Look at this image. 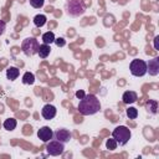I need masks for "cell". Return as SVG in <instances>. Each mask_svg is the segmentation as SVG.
<instances>
[{
  "instance_id": "603a6c76",
  "label": "cell",
  "mask_w": 159,
  "mask_h": 159,
  "mask_svg": "<svg viewBox=\"0 0 159 159\" xmlns=\"http://www.w3.org/2000/svg\"><path fill=\"white\" fill-rule=\"evenodd\" d=\"M5 31V22L2 20H0V35H2Z\"/></svg>"
},
{
  "instance_id": "9c48e42d",
  "label": "cell",
  "mask_w": 159,
  "mask_h": 159,
  "mask_svg": "<svg viewBox=\"0 0 159 159\" xmlns=\"http://www.w3.org/2000/svg\"><path fill=\"white\" fill-rule=\"evenodd\" d=\"M147 72L150 76H157L159 73V57H154L147 63Z\"/></svg>"
},
{
  "instance_id": "ac0fdd59",
  "label": "cell",
  "mask_w": 159,
  "mask_h": 159,
  "mask_svg": "<svg viewBox=\"0 0 159 159\" xmlns=\"http://www.w3.org/2000/svg\"><path fill=\"white\" fill-rule=\"evenodd\" d=\"M35 82V76L31 72H25V75L22 76V83L25 84H32Z\"/></svg>"
},
{
  "instance_id": "9a60e30c",
  "label": "cell",
  "mask_w": 159,
  "mask_h": 159,
  "mask_svg": "<svg viewBox=\"0 0 159 159\" xmlns=\"http://www.w3.org/2000/svg\"><path fill=\"white\" fill-rule=\"evenodd\" d=\"M16 124H17V122H16L15 118H7V119L4 120V124L2 125H4V128L6 130H14L16 128Z\"/></svg>"
},
{
  "instance_id": "7c38bea8",
  "label": "cell",
  "mask_w": 159,
  "mask_h": 159,
  "mask_svg": "<svg viewBox=\"0 0 159 159\" xmlns=\"http://www.w3.org/2000/svg\"><path fill=\"white\" fill-rule=\"evenodd\" d=\"M51 52V47L50 45H46V43H42V45H39V50H37V55L41 57V58H46Z\"/></svg>"
},
{
  "instance_id": "d6986e66",
  "label": "cell",
  "mask_w": 159,
  "mask_h": 159,
  "mask_svg": "<svg viewBox=\"0 0 159 159\" xmlns=\"http://www.w3.org/2000/svg\"><path fill=\"white\" fill-rule=\"evenodd\" d=\"M127 116H128L129 119H135V118L138 117V111H137V108L129 107V108L127 109Z\"/></svg>"
},
{
  "instance_id": "30bf717a",
  "label": "cell",
  "mask_w": 159,
  "mask_h": 159,
  "mask_svg": "<svg viewBox=\"0 0 159 159\" xmlns=\"http://www.w3.org/2000/svg\"><path fill=\"white\" fill-rule=\"evenodd\" d=\"M56 112H57V111H56V107H55V106H52V104H46V106H43V108H42V111H41V114H42V117H43L45 119L50 120V119L55 118Z\"/></svg>"
},
{
  "instance_id": "cb8c5ba5",
  "label": "cell",
  "mask_w": 159,
  "mask_h": 159,
  "mask_svg": "<svg viewBox=\"0 0 159 159\" xmlns=\"http://www.w3.org/2000/svg\"><path fill=\"white\" fill-rule=\"evenodd\" d=\"M76 97H77L78 99H81L82 97H84V92H83V91H77V92H76Z\"/></svg>"
},
{
  "instance_id": "3957f363",
  "label": "cell",
  "mask_w": 159,
  "mask_h": 159,
  "mask_svg": "<svg viewBox=\"0 0 159 159\" xmlns=\"http://www.w3.org/2000/svg\"><path fill=\"white\" fill-rule=\"evenodd\" d=\"M66 11L71 16H81L84 12V4L82 0H67L66 2Z\"/></svg>"
},
{
  "instance_id": "8fae6325",
  "label": "cell",
  "mask_w": 159,
  "mask_h": 159,
  "mask_svg": "<svg viewBox=\"0 0 159 159\" xmlns=\"http://www.w3.org/2000/svg\"><path fill=\"white\" fill-rule=\"evenodd\" d=\"M122 99H123V102H124L125 104H130V103H134V102L138 99V96H137V93L133 92V91H127V92L123 93Z\"/></svg>"
},
{
  "instance_id": "2e32d148",
  "label": "cell",
  "mask_w": 159,
  "mask_h": 159,
  "mask_svg": "<svg viewBox=\"0 0 159 159\" xmlns=\"http://www.w3.org/2000/svg\"><path fill=\"white\" fill-rule=\"evenodd\" d=\"M55 35H53V32L52 31H47V32H45L43 35H42V41H43V43H46V45H51L53 41H55Z\"/></svg>"
},
{
  "instance_id": "4fadbf2b",
  "label": "cell",
  "mask_w": 159,
  "mask_h": 159,
  "mask_svg": "<svg viewBox=\"0 0 159 159\" xmlns=\"http://www.w3.org/2000/svg\"><path fill=\"white\" fill-rule=\"evenodd\" d=\"M19 75H20V71H19V68H16V67H9V68L6 70V77H7V80H10V81L16 80V78L19 77Z\"/></svg>"
},
{
  "instance_id": "277c9868",
  "label": "cell",
  "mask_w": 159,
  "mask_h": 159,
  "mask_svg": "<svg viewBox=\"0 0 159 159\" xmlns=\"http://www.w3.org/2000/svg\"><path fill=\"white\" fill-rule=\"evenodd\" d=\"M21 50L26 56H34L39 50V41L35 37H27L21 43Z\"/></svg>"
},
{
  "instance_id": "e0dca14e",
  "label": "cell",
  "mask_w": 159,
  "mask_h": 159,
  "mask_svg": "<svg viewBox=\"0 0 159 159\" xmlns=\"http://www.w3.org/2000/svg\"><path fill=\"white\" fill-rule=\"evenodd\" d=\"M46 16L45 15H36L35 17H34V24H35V26H37V27H42L45 24H46Z\"/></svg>"
},
{
  "instance_id": "6da1fadb",
  "label": "cell",
  "mask_w": 159,
  "mask_h": 159,
  "mask_svg": "<svg viewBox=\"0 0 159 159\" xmlns=\"http://www.w3.org/2000/svg\"><path fill=\"white\" fill-rule=\"evenodd\" d=\"M99 109H101V103L94 94H84V97L80 99L78 111L82 116H92L97 113Z\"/></svg>"
},
{
  "instance_id": "8992f818",
  "label": "cell",
  "mask_w": 159,
  "mask_h": 159,
  "mask_svg": "<svg viewBox=\"0 0 159 159\" xmlns=\"http://www.w3.org/2000/svg\"><path fill=\"white\" fill-rule=\"evenodd\" d=\"M46 150L50 155H53V157H57V155H61L65 150V145L63 143L58 142L57 139L56 140H48L47 145H46Z\"/></svg>"
},
{
  "instance_id": "44dd1931",
  "label": "cell",
  "mask_w": 159,
  "mask_h": 159,
  "mask_svg": "<svg viewBox=\"0 0 159 159\" xmlns=\"http://www.w3.org/2000/svg\"><path fill=\"white\" fill-rule=\"evenodd\" d=\"M43 2H45V0H30V5L32 7H35V9L42 7L43 6Z\"/></svg>"
},
{
  "instance_id": "5bb4252c",
  "label": "cell",
  "mask_w": 159,
  "mask_h": 159,
  "mask_svg": "<svg viewBox=\"0 0 159 159\" xmlns=\"http://www.w3.org/2000/svg\"><path fill=\"white\" fill-rule=\"evenodd\" d=\"M145 109L152 113V114H155L157 113V109H158V102L157 101H153V99H149L147 103H145Z\"/></svg>"
},
{
  "instance_id": "7a4b0ae2",
  "label": "cell",
  "mask_w": 159,
  "mask_h": 159,
  "mask_svg": "<svg viewBox=\"0 0 159 159\" xmlns=\"http://www.w3.org/2000/svg\"><path fill=\"white\" fill-rule=\"evenodd\" d=\"M130 135H132L130 134V130L125 125H118L112 132V138H114L116 142L119 145H125L128 143V140L130 139Z\"/></svg>"
},
{
  "instance_id": "d4e9b609",
  "label": "cell",
  "mask_w": 159,
  "mask_h": 159,
  "mask_svg": "<svg viewBox=\"0 0 159 159\" xmlns=\"http://www.w3.org/2000/svg\"><path fill=\"white\" fill-rule=\"evenodd\" d=\"M158 41H159V36H155V37H154V47H155V50H159Z\"/></svg>"
},
{
  "instance_id": "ba28073f",
  "label": "cell",
  "mask_w": 159,
  "mask_h": 159,
  "mask_svg": "<svg viewBox=\"0 0 159 159\" xmlns=\"http://www.w3.org/2000/svg\"><path fill=\"white\" fill-rule=\"evenodd\" d=\"M53 137H55V139H57L58 142H61V143H67V142H70V139H71V132L70 130H67V129H57L55 133H53Z\"/></svg>"
},
{
  "instance_id": "52a82bcc",
  "label": "cell",
  "mask_w": 159,
  "mask_h": 159,
  "mask_svg": "<svg viewBox=\"0 0 159 159\" xmlns=\"http://www.w3.org/2000/svg\"><path fill=\"white\" fill-rule=\"evenodd\" d=\"M37 137H39V139H41L42 142H45V143H47L48 140H51L52 139V137H53V132H52V129L50 128V127H42V128H40L39 129V132H37Z\"/></svg>"
},
{
  "instance_id": "ffe728a7",
  "label": "cell",
  "mask_w": 159,
  "mask_h": 159,
  "mask_svg": "<svg viewBox=\"0 0 159 159\" xmlns=\"http://www.w3.org/2000/svg\"><path fill=\"white\" fill-rule=\"evenodd\" d=\"M117 145H118V143L116 142V139H114V138L108 139V140H107V143H106V147H107V149H109V150H114V149L117 148Z\"/></svg>"
},
{
  "instance_id": "5b68a950",
  "label": "cell",
  "mask_w": 159,
  "mask_h": 159,
  "mask_svg": "<svg viewBox=\"0 0 159 159\" xmlns=\"http://www.w3.org/2000/svg\"><path fill=\"white\" fill-rule=\"evenodd\" d=\"M129 70L132 72L133 76H137V77H142L147 73V63L143 61V60H139V58H135L130 62L129 65Z\"/></svg>"
},
{
  "instance_id": "7402d4cb",
  "label": "cell",
  "mask_w": 159,
  "mask_h": 159,
  "mask_svg": "<svg viewBox=\"0 0 159 159\" xmlns=\"http://www.w3.org/2000/svg\"><path fill=\"white\" fill-rule=\"evenodd\" d=\"M58 47H62V46H65V43H66V41L62 39V37H58V39H55V41H53Z\"/></svg>"
}]
</instances>
